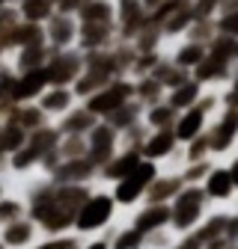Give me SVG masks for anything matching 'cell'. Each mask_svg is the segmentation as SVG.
<instances>
[{"label": "cell", "instance_id": "obj_23", "mask_svg": "<svg viewBox=\"0 0 238 249\" xmlns=\"http://www.w3.org/2000/svg\"><path fill=\"white\" fill-rule=\"evenodd\" d=\"M96 124H99V119L89 113L83 104H78L69 116H63L57 122V131H60V137H86Z\"/></svg>", "mask_w": 238, "mask_h": 249}, {"label": "cell", "instance_id": "obj_53", "mask_svg": "<svg viewBox=\"0 0 238 249\" xmlns=\"http://www.w3.org/2000/svg\"><path fill=\"white\" fill-rule=\"evenodd\" d=\"M9 66V48H6V39L0 36V69Z\"/></svg>", "mask_w": 238, "mask_h": 249}, {"label": "cell", "instance_id": "obj_9", "mask_svg": "<svg viewBox=\"0 0 238 249\" xmlns=\"http://www.w3.org/2000/svg\"><path fill=\"white\" fill-rule=\"evenodd\" d=\"M42 30H45V45L51 48V53H63V51H75V48H78L80 21H78L75 15L54 12L51 21H48Z\"/></svg>", "mask_w": 238, "mask_h": 249}, {"label": "cell", "instance_id": "obj_44", "mask_svg": "<svg viewBox=\"0 0 238 249\" xmlns=\"http://www.w3.org/2000/svg\"><path fill=\"white\" fill-rule=\"evenodd\" d=\"M223 3H226V0H197V3H194L197 21H215L223 12Z\"/></svg>", "mask_w": 238, "mask_h": 249}, {"label": "cell", "instance_id": "obj_49", "mask_svg": "<svg viewBox=\"0 0 238 249\" xmlns=\"http://www.w3.org/2000/svg\"><path fill=\"white\" fill-rule=\"evenodd\" d=\"M173 249H202V243H199V240H197L194 234H188V237H178Z\"/></svg>", "mask_w": 238, "mask_h": 249}, {"label": "cell", "instance_id": "obj_4", "mask_svg": "<svg viewBox=\"0 0 238 249\" xmlns=\"http://www.w3.org/2000/svg\"><path fill=\"white\" fill-rule=\"evenodd\" d=\"M208 148H212L215 160H226L229 154L238 148V107H220V113L208 124Z\"/></svg>", "mask_w": 238, "mask_h": 249}, {"label": "cell", "instance_id": "obj_50", "mask_svg": "<svg viewBox=\"0 0 238 249\" xmlns=\"http://www.w3.org/2000/svg\"><path fill=\"white\" fill-rule=\"evenodd\" d=\"M167 3H170V0H140V6H143L149 15H155V12H158V9H164Z\"/></svg>", "mask_w": 238, "mask_h": 249}, {"label": "cell", "instance_id": "obj_13", "mask_svg": "<svg viewBox=\"0 0 238 249\" xmlns=\"http://www.w3.org/2000/svg\"><path fill=\"white\" fill-rule=\"evenodd\" d=\"M232 74H235V66H232V62H226L223 56H218V53L208 51V56L202 59V66L194 71V80H197L202 89H223V86L232 80Z\"/></svg>", "mask_w": 238, "mask_h": 249}, {"label": "cell", "instance_id": "obj_26", "mask_svg": "<svg viewBox=\"0 0 238 249\" xmlns=\"http://www.w3.org/2000/svg\"><path fill=\"white\" fill-rule=\"evenodd\" d=\"M3 116H9L18 128H24L27 134H36L39 128H45V124H51L45 119V113L39 110V104H12Z\"/></svg>", "mask_w": 238, "mask_h": 249}, {"label": "cell", "instance_id": "obj_10", "mask_svg": "<svg viewBox=\"0 0 238 249\" xmlns=\"http://www.w3.org/2000/svg\"><path fill=\"white\" fill-rule=\"evenodd\" d=\"M48 83L51 86H75L78 77L83 74V53L75 51H63V53H51L48 66H45Z\"/></svg>", "mask_w": 238, "mask_h": 249}, {"label": "cell", "instance_id": "obj_21", "mask_svg": "<svg viewBox=\"0 0 238 249\" xmlns=\"http://www.w3.org/2000/svg\"><path fill=\"white\" fill-rule=\"evenodd\" d=\"M48 59H51V48H48L45 42H39V45H27V48L9 53V69H12L15 74L42 71V69L48 66Z\"/></svg>", "mask_w": 238, "mask_h": 249}, {"label": "cell", "instance_id": "obj_45", "mask_svg": "<svg viewBox=\"0 0 238 249\" xmlns=\"http://www.w3.org/2000/svg\"><path fill=\"white\" fill-rule=\"evenodd\" d=\"M178 240V234L173 229H161L155 234H146V249H173Z\"/></svg>", "mask_w": 238, "mask_h": 249}, {"label": "cell", "instance_id": "obj_57", "mask_svg": "<svg viewBox=\"0 0 238 249\" xmlns=\"http://www.w3.org/2000/svg\"><path fill=\"white\" fill-rule=\"evenodd\" d=\"M232 211H235V213H238V196H235V202H232Z\"/></svg>", "mask_w": 238, "mask_h": 249}, {"label": "cell", "instance_id": "obj_43", "mask_svg": "<svg viewBox=\"0 0 238 249\" xmlns=\"http://www.w3.org/2000/svg\"><path fill=\"white\" fill-rule=\"evenodd\" d=\"M12 83H15V71L3 66L0 69V116L12 107Z\"/></svg>", "mask_w": 238, "mask_h": 249}, {"label": "cell", "instance_id": "obj_32", "mask_svg": "<svg viewBox=\"0 0 238 249\" xmlns=\"http://www.w3.org/2000/svg\"><path fill=\"white\" fill-rule=\"evenodd\" d=\"M27 140H30V134H27L24 128H18L9 116H0V148H3L6 160H9V154L21 151V148L27 145Z\"/></svg>", "mask_w": 238, "mask_h": 249}, {"label": "cell", "instance_id": "obj_3", "mask_svg": "<svg viewBox=\"0 0 238 249\" xmlns=\"http://www.w3.org/2000/svg\"><path fill=\"white\" fill-rule=\"evenodd\" d=\"M158 172H161V166L143 160L128 178H122L119 184L110 187V193H113L119 211H122V216H128L131 211H137V208L146 202V193H149V187H152V181L158 178Z\"/></svg>", "mask_w": 238, "mask_h": 249}, {"label": "cell", "instance_id": "obj_52", "mask_svg": "<svg viewBox=\"0 0 238 249\" xmlns=\"http://www.w3.org/2000/svg\"><path fill=\"white\" fill-rule=\"evenodd\" d=\"M223 163L229 166V172H232V178H235V184H238V148H235V151L229 154V158H226Z\"/></svg>", "mask_w": 238, "mask_h": 249}, {"label": "cell", "instance_id": "obj_30", "mask_svg": "<svg viewBox=\"0 0 238 249\" xmlns=\"http://www.w3.org/2000/svg\"><path fill=\"white\" fill-rule=\"evenodd\" d=\"M15 9H18V18H21V21L36 24V27H45V24L51 21V15L57 12L54 0H18Z\"/></svg>", "mask_w": 238, "mask_h": 249}, {"label": "cell", "instance_id": "obj_56", "mask_svg": "<svg viewBox=\"0 0 238 249\" xmlns=\"http://www.w3.org/2000/svg\"><path fill=\"white\" fill-rule=\"evenodd\" d=\"M18 0H0V9H9V6H15Z\"/></svg>", "mask_w": 238, "mask_h": 249}, {"label": "cell", "instance_id": "obj_31", "mask_svg": "<svg viewBox=\"0 0 238 249\" xmlns=\"http://www.w3.org/2000/svg\"><path fill=\"white\" fill-rule=\"evenodd\" d=\"M3 39H6L9 53H12V51H21V48H27V45H39V42H45V30H42V27H36V24L18 21V24L9 30Z\"/></svg>", "mask_w": 238, "mask_h": 249}, {"label": "cell", "instance_id": "obj_59", "mask_svg": "<svg viewBox=\"0 0 238 249\" xmlns=\"http://www.w3.org/2000/svg\"><path fill=\"white\" fill-rule=\"evenodd\" d=\"M0 249H6V246H3V240H0Z\"/></svg>", "mask_w": 238, "mask_h": 249}, {"label": "cell", "instance_id": "obj_14", "mask_svg": "<svg viewBox=\"0 0 238 249\" xmlns=\"http://www.w3.org/2000/svg\"><path fill=\"white\" fill-rule=\"evenodd\" d=\"M205 56H208V45L194 42V39H178V42L167 45V59L173 62L176 69H182V71H188V74H194V71L202 66Z\"/></svg>", "mask_w": 238, "mask_h": 249}, {"label": "cell", "instance_id": "obj_48", "mask_svg": "<svg viewBox=\"0 0 238 249\" xmlns=\"http://www.w3.org/2000/svg\"><path fill=\"white\" fill-rule=\"evenodd\" d=\"M80 249H110V240L107 237H86L80 243Z\"/></svg>", "mask_w": 238, "mask_h": 249}, {"label": "cell", "instance_id": "obj_18", "mask_svg": "<svg viewBox=\"0 0 238 249\" xmlns=\"http://www.w3.org/2000/svg\"><path fill=\"white\" fill-rule=\"evenodd\" d=\"M116 42H119L116 27H104V24H80V33H78V51H80V53L110 51Z\"/></svg>", "mask_w": 238, "mask_h": 249}, {"label": "cell", "instance_id": "obj_15", "mask_svg": "<svg viewBox=\"0 0 238 249\" xmlns=\"http://www.w3.org/2000/svg\"><path fill=\"white\" fill-rule=\"evenodd\" d=\"M57 187L60 184H99V169L93 166L89 158H78V160H60V166L48 175Z\"/></svg>", "mask_w": 238, "mask_h": 249}, {"label": "cell", "instance_id": "obj_60", "mask_svg": "<svg viewBox=\"0 0 238 249\" xmlns=\"http://www.w3.org/2000/svg\"><path fill=\"white\" fill-rule=\"evenodd\" d=\"M235 249H238V243H235Z\"/></svg>", "mask_w": 238, "mask_h": 249}, {"label": "cell", "instance_id": "obj_58", "mask_svg": "<svg viewBox=\"0 0 238 249\" xmlns=\"http://www.w3.org/2000/svg\"><path fill=\"white\" fill-rule=\"evenodd\" d=\"M182 3H188V6H194V3H197V0H182Z\"/></svg>", "mask_w": 238, "mask_h": 249}, {"label": "cell", "instance_id": "obj_1", "mask_svg": "<svg viewBox=\"0 0 238 249\" xmlns=\"http://www.w3.org/2000/svg\"><path fill=\"white\" fill-rule=\"evenodd\" d=\"M122 220V211H119L110 187L96 184L89 199L80 205V211L75 213V234L78 237H107L110 229Z\"/></svg>", "mask_w": 238, "mask_h": 249}, {"label": "cell", "instance_id": "obj_25", "mask_svg": "<svg viewBox=\"0 0 238 249\" xmlns=\"http://www.w3.org/2000/svg\"><path fill=\"white\" fill-rule=\"evenodd\" d=\"M226 223H229V208H212L208 211V216L199 223V229L194 231V237L205 246L212 243L218 237H226Z\"/></svg>", "mask_w": 238, "mask_h": 249}, {"label": "cell", "instance_id": "obj_37", "mask_svg": "<svg viewBox=\"0 0 238 249\" xmlns=\"http://www.w3.org/2000/svg\"><path fill=\"white\" fill-rule=\"evenodd\" d=\"M215 163H218V160H199V163H182V166H178V175H182L185 187H202L205 175L212 172V166H215Z\"/></svg>", "mask_w": 238, "mask_h": 249}, {"label": "cell", "instance_id": "obj_36", "mask_svg": "<svg viewBox=\"0 0 238 249\" xmlns=\"http://www.w3.org/2000/svg\"><path fill=\"white\" fill-rule=\"evenodd\" d=\"M152 77H158V80H161V86H164L167 92H173L176 86H182V83H185V80H191L194 74H188V71H182V69H176L170 59H164Z\"/></svg>", "mask_w": 238, "mask_h": 249}, {"label": "cell", "instance_id": "obj_28", "mask_svg": "<svg viewBox=\"0 0 238 249\" xmlns=\"http://www.w3.org/2000/svg\"><path fill=\"white\" fill-rule=\"evenodd\" d=\"M107 240H110V249H146V234H140L125 216L110 229Z\"/></svg>", "mask_w": 238, "mask_h": 249}, {"label": "cell", "instance_id": "obj_5", "mask_svg": "<svg viewBox=\"0 0 238 249\" xmlns=\"http://www.w3.org/2000/svg\"><path fill=\"white\" fill-rule=\"evenodd\" d=\"M128 101H134V80L131 77H119L113 83H107L104 89H99L93 98L80 101L89 113H93L99 122H107L119 107H125Z\"/></svg>", "mask_w": 238, "mask_h": 249}, {"label": "cell", "instance_id": "obj_38", "mask_svg": "<svg viewBox=\"0 0 238 249\" xmlns=\"http://www.w3.org/2000/svg\"><path fill=\"white\" fill-rule=\"evenodd\" d=\"M60 160H78L86 158V137H60Z\"/></svg>", "mask_w": 238, "mask_h": 249}, {"label": "cell", "instance_id": "obj_34", "mask_svg": "<svg viewBox=\"0 0 238 249\" xmlns=\"http://www.w3.org/2000/svg\"><path fill=\"white\" fill-rule=\"evenodd\" d=\"M134 101L137 104H143V107H152V104H161V101H167V89L161 86V80L158 77H137L134 80Z\"/></svg>", "mask_w": 238, "mask_h": 249}, {"label": "cell", "instance_id": "obj_22", "mask_svg": "<svg viewBox=\"0 0 238 249\" xmlns=\"http://www.w3.org/2000/svg\"><path fill=\"white\" fill-rule=\"evenodd\" d=\"M48 74L42 71H27V74H15L12 83V104H36L39 95L48 89Z\"/></svg>", "mask_w": 238, "mask_h": 249}, {"label": "cell", "instance_id": "obj_16", "mask_svg": "<svg viewBox=\"0 0 238 249\" xmlns=\"http://www.w3.org/2000/svg\"><path fill=\"white\" fill-rule=\"evenodd\" d=\"M125 220L140 231V234H155L161 229H170V205H149L143 202L137 211H131Z\"/></svg>", "mask_w": 238, "mask_h": 249}, {"label": "cell", "instance_id": "obj_27", "mask_svg": "<svg viewBox=\"0 0 238 249\" xmlns=\"http://www.w3.org/2000/svg\"><path fill=\"white\" fill-rule=\"evenodd\" d=\"M78 21L116 27V0H86V6L78 12Z\"/></svg>", "mask_w": 238, "mask_h": 249}, {"label": "cell", "instance_id": "obj_2", "mask_svg": "<svg viewBox=\"0 0 238 249\" xmlns=\"http://www.w3.org/2000/svg\"><path fill=\"white\" fill-rule=\"evenodd\" d=\"M212 211V202L205 199L202 187H185L173 202H170V229L178 237H188L199 229V223Z\"/></svg>", "mask_w": 238, "mask_h": 249}, {"label": "cell", "instance_id": "obj_51", "mask_svg": "<svg viewBox=\"0 0 238 249\" xmlns=\"http://www.w3.org/2000/svg\"><path fill=\"white\" fill-rule=\"evenodd\" d=\"M202 249H235V243H232L229 237H218V240H212V243H205Z\"/></svg>", "mask_w": 238, "mask_h": 249}, {"label": "cell", "instance_id": "obj_19", "mask_svg": "<svg viewBox=\"0 0 238 249\" xmlns=\"http://www.w3.org/2000/svg\"><path fill=\"white\" fill-rule=\"evenodd\" d=\"M39 237H42V229H39L36 220H30V216L0 229V240H3L6 249H33L39 243Z\"/></svg>", "mask_w": 238, "mask_h": 249}, {"label": "cell", "instance_id": "obj_46", "mask_svg": "<svg viewBox=\"0 0 238 249\" xmlns=\"http://www.w3.org/2000/svg\"><path fill=\"white\" fill-rule=\"evenodd\" d=\"M86 6V0H57V12H63V15H75Z\"/></svg>", "mask_w": 238, "mask_h": 249}, {"label": "cell", "instance_id": "obj_42", "mask_svg": "<svg viewBox=\"0 0 238 249\" xmlns=\"http://www.w3.org/2000/svg\"><path fill=\"white\" fill-rule=\"evenodd\" d=\"M215 30H218V36L238 39V9H223L215 18Z\"/></svg>", "mask_w": 238, "mask_h": 249}, {"label": "cell", "instance_id": "obj_17", "mask_svg": "<svg viewBox=\"0 0 238 249\" xmlns=\"http://www.w3.org/2000/svg\"><path fill=\"white\" fill-rule=\"evenodd\" d=\"M140 163H143V154H140V151L119 148V151H116V158L99 169V184H104V187H113V184H119L122 178H128V175H131V172H134Z\"/></svg>", "mask_w": 238, "mask_h": 249}, {"label": "cell", "instance_id": "obj_41", "mask_svg": "<svg viewBox=\"0 0 238 249\" xmlns=\"http://www.w3.org/2000/svg\"><path fill=\"white\" fill-rule=\"evenodd\" d=\"M208 51L223 56L226 62H232V66L238 69V39H229V36H215L212 45H208Z\"/></svg>", "mask_w": 238, "mask_h": 249}, {"label": "cell", "instance_id": "obj_20", "mask_svg": "<svg viewBox=\"0 0 238 249\" xmlns=\"http://www.w3.org/2000/svg\"><path fill=\"white\" fill-rule=\"evenodd\" d=\"M182 190H185V181L178 175V169H161L158 178L152 181V187H149L146 202L149 205H170Z\"/></svg>", "mask_w": 238, "mask_h": 249}, {"label": "cell", "instance_id": "obj_7", "mask_svg": "<svg viewBox=\"0 0 238 249\" xmlns=\"http://www.w3.org/2000/svg\"><path fill=\"white\" fill-rule=\"evenodd\" d=\"M122 148V140H119V131L110 128L107 122H99L93 131L86 134V158L93 160L96 169H101L104 163H110L116 158V151Z\"/></svg>", "mask_w": 238, "mask_h": 249}, {"label": "cell", "instance_id": "obj_54", "mask_svg": "<svg viewBox=\"0 0 238 249\" xmlns=\"http://www.w3.org/2000/svg\"><path fill=\"white\" fill-rule=\"evenodd\" d=\"M9 187H12V181H9V175H6V172H0V196H3V193L9 190Z\"/></svg>", "mask_w": 238, "mask_h": 249}, {"label": "cell", "instance_id": "obj_8", "mask_svg": "<svg viewBox=\"0 0 238 249\" xmlns=\"http://www.w3.org/2000/svg\"><path fill=\"white\" fill-rule=\"evenodd\" d=\"M202 193H205L208 202H212V208H232V202L238 196V184H235V178H232V172H229V166L223 160H218L212 166V172L205 175Z\"/></svg>", "mask_w": 238, "mask_h": 249}, {"label": "cell", "instance_id": "obj_6", "mask_svg": "<svg viewBox=\"0 0 238 249\" xmlns=\"http://www.w3.org/2000/svg\"><path fill=\"white\" fill-rule=\"evenodd\" d=\"M140 154H143V160L155 163L161 169H178L182 166V145H178L173 131H149Z\"/></svg>", "mask_w": 238, "mask_h": 249}, {"label": "cell", "instance_id": "obj_33", "mask_svg": "<svg viewBox=\"0 0 238 249\" xmlns=\"http://www.w3.org/2000/svg\"><path fill=\"white\" fill-rule=\"evenodd\" d=\"M178 113L161 101V104H152V107H143V124L149 131H173V124H176Z\"/></svg>", "mask_w": 238, "mask_h": 249}, {"label": "cell", "instance_id": "obj_12", "mask_svg": "<svg viewBox=\"0 0 238 249\" xmlns=\"http://www.w3.org/2000/svg\"><path fill=\"white\" fill-rule=\"evenodd\" d=\"M39 110L45 113V119L51 122V124H57L63 116H69L80 101H78V95H75V89L72 86H48L42 95H39Z\"/></svg>", "mask_w": 238, "mask_h": 249}, {"label": "cell", "instance_id": "obj_29", "mask_svg": "<svg viewBox=\"0 0 238 249\" xmlns=\"http://www.w3.org/2000/svg\"><path fill=\"white\" fill-rule=\"evenodd\" d=\"M202 92H205V89L191 77V80H185L182 86H176L173 92H167V104H170L176 113H185V110H191V107H197V104H199Z\"/></svg>", "mask_w": 238, "mask_h": 249}, {"label": "cell", "instance_id": "obj_24", "mask_svg": "<svg viewBox=\"0 0 238 249\" xmlns=\"http://www.w3.org/2000/svg\"><path fill=\"white\" fill-rule=\"evenodd\" d=\"M24 216H30V213H27V199H24V193H21V187L12 184L9 190L0 196V229L9 226V223L24 220Z\"/></svg>", "mask_w": 238, "mask_h": 249}, {"label": "cell", "instance_id": "obj_40", "mask_svg": "<svg viewBox=\"0 0 238 249\" xmlns=\"http://www.w3.org/2000/svg\"><path fill=\"white\" fill-rule=\"evenodd\" d=\"M80 243H83V237H78L75 231L72 234H54V237L42 234L33 249H80Z\"/></svg>", "mask_w": 238, "mask_h": 249}, {"label": "cell", "instance_id": "obj_35", "mask_svg": "<svg viewBox=\"0 0 238 249\" xmlns=\"http://www.w3.org/2000/svg\"><path fill=\"white\" fill-rule=\"evenodd\" d=\"M107 124H110V128H116L119 134H125V131L137 128V124H143V104L128 101L125 107H119V110L107 119Z\"/></svg>", "mask_w": 238, "mask_h": 249}, {"label": "cell", "instance_id": "obj_47", "mask_svg": "<svg viewBox=\"0 0 238 249\" xmlns=\"http://www.w3.org/2000/svg\"><path fill=\"white\" fill-rule=\"evenodd\" d=\"M226 237L232 240V243H238V213L229 208V223H226Z\"/></svg>", "mask_w": 238, "mask_h": 249}, {"label": "cell", "instance_id": "obj_11", "mask_svg": "<svg viewBox=\"0 0 238 249\" xmlns=\"http://www.w3.org/2000/svg\"><path fill=\"white\" fill-rule=\"evenodd\" d=\"M149 24H152V18H149V12L140 6V0H116V33H119V42H134Z\"/></svg>", "mask_w": 238, "mask_h": 249}, {"label": "cell", "instance_id": "obj_55", "mask_svg": "<svg viewBox=\"0 0 238 249\" xmlns=\"http://www.w3.org/2000/svg\"><path fill=\"white\" fill-rule=\"evenodd\" d=\"M0 172H6V154H3V148H0Z\"/></svg>", "mask_w": 238, "mask_h": 249}, {"label": "cell", "instance_id": "obj_39", "mask_svg": "<svg viewBox=\"0 0 238 249\" xmlns=\"http://www.w3.org/2000/svg\"><path fill=\"white\" fill-rule=\"evenodd\" d=\"M199 160H215L212 148H208V137H199V140L182 145V163H199Z\"/></svg>", "mask_w": 238, "mask_h": 249}]
</instances>
